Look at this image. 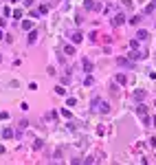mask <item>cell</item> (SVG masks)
<instances>
[{"mask_svg":"<svg viewBox=\"0 0 156 165\" xmlns=\"http://www.w3.org/2000/svg\"><path fill=\"white\" fill-rule=\"evenodd\" d=\"M2 137H5V139H11V137H13V130H11V128H5V130H2Z\"/></svg>","mask_w":156,"mask_h":165,"instance_id":"cell-9","label":"cell"},{"mask_svg":"<svg viewBox=\"0 0 156 165\" xmlns=\"http://www.w3.org/2000/svg\"><path fill=\"white\" fill-rule=\"evenodd\" d=\"M136 46H139V40H132V42H130V49L136 51Z\"/></svg>","mask_w":156,"mask_h":165,"instance_id":"cell-19","label":"cell"},{"mask_svg":"<svg viewBox=\"0 0 156 165\" xmlns=\"http://www.w3.org/2000/svg\"><path fill=\"white\" fill-rule=\"evenodd\" d=\"M64 53H66V55H75V46H73V44H66Z\"/></svg>","mask_w":156,"mask_h":165,"instance_id":"cell-7","label":"cell"},{"mask_svg":"<svg viewBox=\"0 0 156 165\" xmlns=\"http://www.w3.org/2000/svg\"><path fill=\"white\" fill-rule=\"evenodd\" d=\"M70 40H73V44H79V42L84 40V35H82L79 31H77V33H73V35H70Z\"/></svg>","mask_w":156,"mask_h":165,"instance_id":"cell-5","label":"cell"},{"mask_svg":"<svg viewBox=\"0 0 156 165\" xmlns=\"http://www.w3.org/2000/svg\"><path fill=\"white\" fill-rule=\"evenodd\" d=\"M55 92H57V95H66V88H62V86H57V88H55Z\"/></svg>","mask_w":156,"mask_h":165,"instance_id":"cell-20","label":"cell"},{"mask_svg":"<svg viewBox=\"0 0 156 165\" xmlns=\"http://www.w3.org/2000/svg\"><path fill=\"white\" fill-rule=\"evenodd\" d=\"M84 7L88 9V11H92V9H99V5H97V2H92V0H86V5H84Z\"/></svg>","mask_w":156,"mask_h":165,"instance_id":"cell-6","label":"cell"},{"mask_svg":"<svg viewBox=\"0 0 156 165\" xmlns=\"http://www.w3.org/2000/svg\"><path fill=\"white\" fill-rule=\"evenodd\" d=\"M117 64L123 66V68H134V62H132V57H117Z\"/></svg>","mask_w":156,"mask_h":165,"instance_id":"cell-1","label":"cell"},{"mask_svg":"<svg viewBox=\"0 0 156 165\" xmlns=\"http://www.w3.org/2000/svg\"><path fill=\"white\" fill-rule=\"evenodd\" d=\"M130 24H141V16H134V18H130Z\"/></svg>","mask_w":156,"mask_h":165,"instance_id":"cell-15","label":"cell"},{"mask_svg":"<svg viewBox=\"0 0 156 165\" xmlns=\"http://www.w3.org/2000/svg\"><path fill=\"white\" fill-rule=\"evenodd\" d=\"M134 99H136V101L145 99V90H134Z\"/></svg>","mask_w":156,"mask_h":165,"instance_id":"cell-8","label":"cell"},{"mask_svg":"<svg viewBox=\"0 0 156 165\" xmlns=\"http://www.w3.org/2000/svg\"><path fill=\"white\" fill-rule=\"evenodd\" d=\"M20 26H22V31H31V29H33V22H31V20H22Z\"/></svg>","mask_w":156,"mask_h":165,"instance_id":"cell-4","label":"cell"},{"mask_svg":"<svg viewBox=\"0 0 156 165\" xmlns=\"http://www.w3.org/2000/svg\"><path fill=\"white\" fill-rule=\"evenodd\" d=\"M152 5H154V9H156V0H154V2H152Z\"/></svg>","mask_w":156,"mask_h":165,"instance_id":"cell-21","label":"cell"},{"mask_svg":"<svg viewBox=\"0 0 156 165\" xmlns=\"http://www.w3.org/2000/svg\"><path fill=\"white\" fill-rule=\"evenodd\" d=\"M38 11L44 16V13H49V7H46V5H40V9H38Z\"/></svg>","mask_w":156,"mask_h":165,"instance_id":"cell-17","label":"cell"},{"mask_svg":"<svg viewBox=\"0 0 156 165\" xmlns=\"http://www.w3.org/2000/svg\"><path fill=\"white\" fill-rule=\"evenodd\" d=\"M117 82H119V84H125V82H128V77H125L123 73H119V75H117Z\"/></svg>","mask_w":156,"mask_h":165,"instance_id":"cell-13","label":"cell"},{"mask_svg":"<svg viewBox=\"0 0 156 165\" xmlns=\"http://www.w3.org/2000/svg\"><path fill=\"white\" fill-rule=\"evenodd\" d=\"M110 22H112V26H121V24H125V16H123V13H117Z\"/></svg>","mask_w":156,"mask_h":165,"instance_id":"cell-2","label":"cell"},{"mask_svg":"<svg viewBox=\"0 0 156 165\" xmlns=\"http://www.w3.org/2000/svg\"><path fill=\"white\" fill-rule=\"evenodd\" d=\"M82 64H84V71H86V73H92V71H95V66H92V62H90L88 57H84Z\"/></svg>","mask_w":156,"mask_h":165,"instance_id":"cell-3","label":"cell"},{"mask_svg":"<svg viewBox=\"0 0 156 165\" xmlns=\"http://www.w3.org/2000/svg\"><path fill=\"white\" fill-rule=\"evenodd\" d=\"M99 110H101V112H103V115H108V112H110V104H106V101H103V104H101V108H99Z\"/></svg>","mask_w":156,"mask_h":165,"instance_id":"cell-10","label":"cell"},{"mask_svg":"<svg viewBox=\"0 0 156 165\" xmlns=\"http://www.w3.org/2000/svg\"><path fill=\"white\" fill-rule=\"evenodd\" d=\"M84 84H86V86H92V84H95V79H92V77H90V73H88V77L84 79Z\"/></svg>","mask_w":156,"mask_h":165,"instance_id":"cell-16","label":"cell"},{"mask_svg":"<svg viewBox=\"0 0 156 165\" xmlns=\"http://www.w3.org/2000/svg\"><path fill=\"white\" fill-rule=\"evenodd\" d=\"M0 119H2V121H5V119H9V112H7V110H0Z\"/></svg>","mask_w":156,"mask_h":165,"instance_id":"cell-18","label":"cell"},{"mask_svg":"<svg viewBox=\"0 0 156 165\" xmlns=\"http://www.w3.org/2000/svg\"><path fill=\"white\" fill-rule=\"evenodd\" d=\"M136 40H147V31H139L136 33Z\"/></svg>","mask_w":156,"mask_h":165,"instance_id":"cell-12","label":"cell"},{"mask_svg":"<svg viewBox=\"0 0 156 165\" xmlns=\"http://www.w3.org/2000/svg\"><path fill=\"white\" fill-rule=\"evenodd\" d=\"M75 104H77V99H75V97H68V99H66V106L75 108Z\"/></svg>","mask_w":156,"mask_h":165,"instance_id":"cell-14","label":"cell"},{"mask_svg":"<svg viewBox=\"0 0 156 165\" xmlns=\"http://www.w3.org/2000/svg\"><path fill=\"white\" fill-rule=\"evenodd\" d=\"M35 40H38V31H33V29H31V33H29V42L33 44Z\"/></svg>","mask_w":156,"mask_h":165,"instance_id":"cell-11","label":"cell"}]
</instances>
